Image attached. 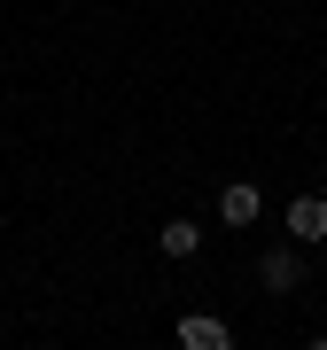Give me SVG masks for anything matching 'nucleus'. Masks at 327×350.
Returning <instances> with one entry per match:
<instances>
[{"label":"nucleus","instance_id":"1","mask_svg":"<svg viewBox=\"0 0 327 350\" xmlns=\"http://www.w3.org/2000/svg\"><path fill=\"white\" fill-rule=\"evenodd\" d=\"M179 350H234V327L211 319V312H187L179 319Z\"/></svg>","mask_w":327,"mask_h":350},{"label":"nucleus","instance_id":"2","mask_svg":"<svg viewBox=\"0 0 327 350\" xmlns=\"http://www.w3.org/2000/svg\"><path fill=\"white\" fill-rule=\"evenodd\" d=\"M257 280L273 288V296H289V288L304 280V257H296V250H265V265H257Z\"/></svg>","mask_w":327,"mask_h":350},{"label":"nucleus","instance_id":"3","mask_svg":"<svg viewBox=\"0 0 327 350\" xmlns=\"http://www.w3.org/2000/svg\"><path fill=\"white\" fill-rule=\"evenodd\" d=\"M289 234H296V241H319V234H327V202H319V195H296V202H289Z\"/></svg>","mask_w":327,"mask_h":350},{"label":"nucleus","instance_id":"4","mask_svg":"<svg viewBox=\"0 0 327 350\" xmlns=\"http://www.w3.org/2000/svg\"><path fill=\"white\" fill-rule=\"evenodd\" d=\"M218 218H226V226H250V218H257V187H250V179H226V195H218Z\"/></svg>","mask_w":327,"mask_h":350},{"label":"nucleus","instance_id":"5","mask_svg":"<svg viewBox=\"0 0 327 350\" xmlns=\"http://www.w3.org/2000/svg\"><path fill=\"white\" fill-rule=\"evenodd\" d=\"M195 250H202L195 218H172V226H164V257H195Z\"/></svg>","mask_w":327,"mask_h":350},{"label":"nucleus","instance_id":"6","mask_svg":"<svg viewBox=\"0 0 327 350\" xmlns=\"http://www.w3.org/2000/svg\"><path fill=\"white\" fill-rule=\"evenodd\" d=\"M304 350H327V335H319V342H304Z\"/></svg>","mask_w":327,"mask_h":350}]
</instances>
